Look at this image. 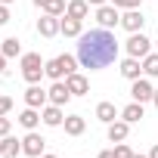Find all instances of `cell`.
I'll list each match as a JSON object with an SVG mask.
<instances>
[{"label": "cell", "mask_w": 158, "mask_h": 158, "mask_svg": "<svg viewBox=\"0 0 158 158\" xmlns=\"http://www.w3.org/2000/svg\"><path fill=\"white\" fill-rule=\"evenodd\" d=\"M118 59V40L109 28H93L77 37V62L90 71H99Z\"/></svg>", "instance_id": "obj_1"}, {"label": "cell", "mask_w": 158, "mask_h": 158, "mask_svg": "<svg viewBox=\"0 0 158 158\" xmlns=\"http://www.w3.org/2000/svg\"><path fill=\"white\" fill-rule=\"evenodd\" d=\"M74 68H77V59L65 53V56H56V59L47 62V77H53V81H62V77L74 74Z\"/></svg>", "instance_id": "obj_2"}, {"label": "cell", "mask_w": 158, "mask_h": 158, "mask_svg": "<svg viewBox=\"0 0 158 158\" xmlns=\"http://www.w3.org/2000/svg\"><path fill=\"white\" fill-rule=\"evenodd\" d=\"M40 74H47L44 59H40L37 53H25V56H22V77H25L28 84H37V81H40Z\"/></svg>", "instance_id": "obj_3"}, {"label": "cell", "mask_w": 158, "mask_h": 158, "mask_svg": "<svg viewBox=\"0 0 158 158\" xmlns=\"http://www.w3.org/2000/svg\"><path fill=\"white\" fill-rule=\"evenodd\" d=\"M149 47H152V40H149L143 31H133L130 40H127V53H130L133 59H146V56H149Z\"/></svg>", "instance_id": "obj_4"}, {"label": "cell", "mask_w": 158, "mask_h": 158, "mask_svg": "<svg viewBox=\"0 0 158 158\" xmlns=\"http://www.w3.org/2000/svg\"><path fill=\"white\" fill-rule=\"evenodd\" d=\"M96 22H99V28H115V25H121L118 6H109V3L96 6Z\"/></svg>", "instance_id": "obj_5"}, {"label": "cell", "mask_w": 158, "mask_h": 158, "mask_svg": "<svg viewBox=\"0 0 158 158\" xmlns=\"http://www.w3.org/2000/svg\"><path fill=\"white\" fill-rule=\"evenodd\" d=\"M59 31H62V19H59V16L44 13V16L37 19V34H44V37H56Z\"/></svg>", "instance_id": "obj_6"}, {"label": "cell", "mask_w": 158, "mask_h": 158, "mask_svg": "<svg viewBox=\"0 0 158 158\" xmlns=\"http://www.w3.org/2000/svg\"><path fill=\"white\" fill-rule=\"evenodd\" d=\"M44 149H47V139H44L40 133H34V130L22 139V152H25V155H31V158H40V155H44Z\"/></svg>", "instance_id": "obj_7"}, {"label": "cell", "mask_w": 158, "mask_h": 158, "mask_svg": "<svg viewBox=\"0 0 158 158\" xmlns=\"http://www.w3.org/2000/svg\"><path fill=\"white\" fill-rule=\"evenodd\" d=\"M47 96H50V102H53V106H65V102L71 99V90H68V84H65V81H53V87L47 90Z\"/></svg>", "instance_id": "obj_8"}, {"label": "cell", "mask_w": 158, "mask_h": 158, "mask_svg": "<svg viewBox=\"0 0 158 158\" xmlns=\"http://www.w3.org/2000/svg\"><path fill=\"white\" fill-rule=\"evenodd\" d=\"M130 96H133V102H149V99L155 96V90H152V84H149V81L136 77V81H133V87H130Z\"/></svg>", "instance_id": "obj_9"}, {"label": "cell", "mask_w": 158, "mask_h": 158, "mask_svg": "<svg viewBox=\"0 0 158 158\" xmlns=\"http://www.w3.org/2000/svg\"><path fill=\"white\" fill-rule=\"evenodd\" d=\"M65 84H68V90H71V96H84V93L90 90V81H87L84 74H77V71L65 77Z\"/></svg>", "instance_id": "obj_10"}, {"label": "cell", "mask_w": 158, "mask_h": 158, "mask_svg": "<svg viewBox=\"0 0 158 158\" xmlns=\"http://www.w3.org/2000/svg\"><path fill=\"white\" fill-rule=\"evenodd\" d=\"M143 22H146V19H143L139 10H127V13L121 16V28H127L130 34H133V31H143Z\"/></svg>", "instance_id": "obj_11"}, {"label": "cell", "mask_w": 158, "mask_h": 158, "mask_svg": "<svg viewBox=\"0 0 158 158\" xmlns=\"http://www.w3.org/2000/svg\"><path fill=\"white\" fill-rule=\"evenodd\" d=\"M40 118H44V124L47 127H59V124H65V115H62V106H47L44 112H40Z\"/></svg>", "instance_id": "obj_12"}, {"label": "cell", "mask_w": 158, "mask_h": 158, "mask_svg": "<svg viewBox=\"0 0 158 158\" xmlns=\"http://www.w3.org/2000/svg\"><path fill=\"white\" fill-rule=\"evenodd\" d=\"M47 99H50V96H47V93H44L37 84H31V87L25 90V106H31V109H40Z\"/></svg>", "instance_id": "obj_13"}, {"label": "cell", "mask_w": 158, "mask_h": 158, "mask_svg": "<svg viewBox=\"0 0 158 158\" xmlns=\"http://www.w3.org/2000/svg\"><path fill=\"white\" fill-rule=\"evenodd\" d=\"M127 133H130V124H127L124 118L109 124V139H112V143H124V139H127Z\"/></svg>", "instance_id": "obj_14"}, {"label": "cell", "mask_w": 158, "mask_h": 158, "mask_svg": "<svg viewBox=\"0 0 158 158\" xmlns=\"http://www.w3.org/2000/svg\"><path fill=\"white\" fill-rule=\"evenodd\" d=\"M22 152V139H16V136H3V143H0V155H3V158H16Z\"/></svg>", "instance_id": "obj_15"}, {"label": "cell", "mask_w": 158, "mask_h": 158, "mask_svg": "<svg viewBox=\"0 0 158 158\" xmlns=\"http://www.w3.org/2000/svg\"><path fill=\"white\" fill-rule=\"evenodd\" d=\"M81 25H84V19L65 16V19H62V34H65V37H81V34H84V31H81Z\"/></svg>", "instance_id": "obj_16"}, {"label": "cell", "mask_w": 158, "mask_h": 158, "mask_svg": "<svg viewBox=\"0 0 158 158\" xmlns=\"http://www.w3.org/2000/svg\"><path fill=\"white\" fill-rule=\"evenodd\" d=\"M139 71H143V65H139V59H133V56H127V59L121 62V74L127 77V81H136V77H139Z\"/></svg>", "instance_id": "obj_17"}, {"label": "cell", "mask_w": 158, "mask_h": 158, "mask_svg": "<svg viewBox=\"0 0 158 158\" xmlns=\"http://www.w3.org/2000/svg\"><path fill=\"white\" fill-rule=\"evenodd\" d=\"M84 127H87V121H84L81 115H68V118H65V133H68V136H81Z\"/></svg>", "instance_id": "obj_18"}, {"label": "cell", "mask_w": 158, "mask_h": 158, "mask_svg": "<svg viewBox=\"0 0 158 158\" xmlns=\"http://www.w3.org/2000/svg\"><path fill=\"white\" fill-rule=\"evenodd\" d=\"M0 53H3L6 59H16V56H22V40H19V37H6L3 44H0Z\"/></svg>", "instance_id": "obj_19"}, {"label": "cell", "mask_w": 158, "mask_h": 158, "mask_svg": "<svg viewBox=\"0 0 158 158\" xmlns=\"http://www.w3.org/2000/svg\"><path fill=\"white\" fill-rule=\"evenodd\" d=\"M96 118H99L102 124H112V121L118 118V109H115V102H99V106H96Z\"/></svg>", "instance_id": "obj_20"}, {"label": "cell", "mask_w": 158, "mask_h": 158, "mask_svg": "<svg viewBox=\"0 0 158 158\" xmlns=\"http://www.w3.org/2000/svg\"><path fill=\"white\" fill-rule=\"evenodd\" d=\"M40 121H44V118H40V115H37V109H31V106H28V109H25V112L19 115V124H22L25 130H34V127H37Z\"/></svg>", "instance_id": "obj_21"}, {"label": "cell", "mask_w": 158, "mask_h": 158, "mask_svg": "<svg viewBox=\"0 0 158 158\" xmlns=\"http://www.w3.org/2000/svg\"><path fill=\"white\" fill-rule=\"evenodd\" d=\"M87 13H90V3H87V0H71L68 10H65V16H74V19H87Z\"/></svg>", "instance_id": "obj_22"}, {"label": "cell", "mask_w": 158, "mask_h": 158, "mask_svg": "<svg viewBox=\"0 0 158 158\" xmlns=\"http://www.w3.org/2000/svg\"><path fill=\"white\" fill-rule=\"evenodd\" d=\"M121 118H124L127 124H136V121L143 118V102H130V106L121 112Z\"/></svg>", "instance_id": "obj_23"}, {"label": "cell", "mask_w": 158, "mask_h": 158, "mask_svg": "<svg viewBox=\"0 0 158 158\" xmlns=\"http://www.w3.org/2000/svg\"><path fill=\"white\" fill-rule=\"evenodd\" d=\"M143 71H146L149 77H158V53H149V56L143 59Z\"/></svg>", "instance_id": "obj_24"}, {"label": "cell", "mask_w": 158, "mask_h": 158, "mask_svg": "<svg viewBox=\"0 0 158 158\" xmlns=\"http://www.w3.org/2000/svg\"><path fill=\"white\" fill-rule=\"evenodd\" d=\"M40 10H44V13H50V16H62L68 6H65V0H47Z\"/></svg>", "instance_id": "obj_25"}, {"label": "cell", "mask_w": 158, "mask_h": 158, "mask_svg": "<svg viewBox=\"0 0 158 158\" xmlns=\"http://www.w3.org/2000/svg\"><path fill=\"white\" fill-rule=\"evenodd\" d=\"M115 158H133L130 146H127V143H115Z\"/></svg>", "instance_id": "obj_26"}, {"label": "cell", "mask_w": 158, "mask_h": 158, "mask_svg": "<svg viewBox=\"0 0 158 158\" xmlns=\"http://www.w3.org/2000/svg\"><path fill=\"white\" fill-rule=\"evenodd\" d=\"M143 3V0H112V6H118V10H136Z\"/></svg>", "instance_id": "obj_27"}, {"label": "cell", "mask_w": 158, "mask_h": 158, "mask_svg": "<svg viewBox=\"0 0 158 158\" xmlns=\"http://www.w3.org/2000/svg\"><path fill=\"white\" fill-rule=\"evenodd\" d=\"M10 109H13V99L10 96H0V115H6Z\"/></svg>", "instance_id": "obj_28"}, {"label": "cell", "mask_w": 158, "mask_h": 158, "mask_svg": "<svg viewBox=\"0 0 158 158\" xmlns=\"http://www.w3.org/2000/svg\"><path fill=\"white\" fill-rule=\"evenodd\" d=\"M10 133V118H3V115H0V139H3Z\"/></svg>", "instance_id": "obj_29"}, {"label": "cell", "mask_w": 158, "mask_h": 158, "mask_svg": "<svg viewBox=\"0 0 158 158\" xmlns=\"http://www.w3.org/2000/svg\"><path fill=\"white\" fill-rule=\"evenodd\" d=\"M10 22V10H6V3H0V25H6Z\"/></svg>", "instance_id": "obj_30"}, {"label": "cell", "mask_w": 158, "mask_h": 158, "mask_svg": "<svg viewBox=\"0 0 158 158\" xmlns=\"http://www.w3.org/2000/svg\"><path fill=\"white\" fill-rule=\"evenodd\" d=\"M3 68H6V56L0 53V74H3Z\"/></svg>", "instance_id": "obj_31"}, {"label": "cell", "mask_w": 158, "mask_h": 158, "mask_svg": "<svg viewBox=\"0 0 158 158\" xmlns=\"http://www.w3.org/2000/svg\"><path fill=\"white\" fill-rule=\"evenodd\" d=\"M87 3H90V6H102V3H106V0H87Z\"/></svg>", "instance_id": "obj_32"}, {"label": "cell", "mask_w": 158, "mask_h": 158, "mask_svg": "<svg viewBox=\"0 0 158 158\" xmlns=\"http://www.w3.org/2000/svg\"><path fill=\"white\" fill-rule=\"evenodd\" d=\"M149 158H158V146H152V152H149Z\"/></svg>", "instance_id": "obj_33"}, {"label": "cell", "mask_w": 158, "mask_h": 158, "mask_svg": "<svg viewBox=\"0 0 158 158\" xmlns=\"http://www.w3.org/2000/svg\"><path fill=\"white\" fill-rule=\"evenodd\" d=\"M99 158H115V152H99Z\"/></svg>", "instance_id": "obj_34"}, {"label": "cell", "mask_w": 158, "mask_h": 158, "mask_svg": "<svg viewBox=\"0 0 158 158\" xmlns=\"http://www.w3.org/2000/svg\"><path fill=\"white\" fill-rule=\"evenodd\" d=\"M44 3H47V0H34V6H44Z\"/></svg>", "instance_id": "obj_35"}, {"label": "cell", "mask_w": 158, "mask_h": 158, "mask_svg": "<svg viewBox=\"0 0 158 158\" xmlns=\"http://www.w3.org/2000/svg\"><path fill=\"white\" fill-rule=\"evenodd\" d=\"M152 102H155V106H158V90H155V96H152Z\"/></svg>", "instance_id": "obj_36"}, {"label": "cell", "mask_w": 158, "mask_h": 158, "mask_svg": "<svg viewBox=\"0 0 158 158\" xmlns=\"http://www.w3.org/2000/svg\"><path fill=\"white\" fill-rule=\"evenodd\" d=\"M133 158H149V155H133Z\"/></svg>", "instance_id": "obj_37"}, {"label": "cell", "mask_w": 158, "mask_h": 158, "mask_svg": "<svg viewBox=\"0 0 158 158\" xmlns=\"http://www.w3.org/2000/svg\"><path fill=\"white\" fill-rule=\"evenodd\" d=\"M40 158H56V155H40Z\"/></svg>", "instance_id": "obj_38"}, {"label": "cell", "mask_w": 158, "mask_h": 158, "mask_svg": "<svg viewBox=\"0 0 158 158\" xmlns=\"http://www.w3.org/2000/svg\"><path fill=\"white\" fill-rule=\"evenodd\" d=\"M0 3H13V0H0Z\"/></svg>", "instance_id": "obj_39"}]
</instances>
